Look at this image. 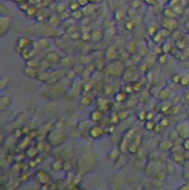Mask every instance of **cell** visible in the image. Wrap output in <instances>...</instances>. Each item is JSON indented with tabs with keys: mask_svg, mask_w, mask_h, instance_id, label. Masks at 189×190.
<instances>
[{
	"mask_svg": "<svg viewBox=\"0 0 189 190\" xmlns=\"http://www.w3.org/2000/svg\"><path fill=\"white\" fill-rule=\"evenodd\" d=\"M83 15H84V11L80 10V9H78V10H75V11H72V13L70 16H71L73 19L79 20V19H81L83 18Z\"/></svg>",
	"mask_w": 189,
	"mask_h": 190,
	"instance_id": "19",
	"label": "cell"
},
{
	"mask_svg": "<svg viewBox=\"0 0 189 190\" xmlns=\"http://www.w3.org/2000/svg\"><path fill=\"white\" fill-rule=\"evenodd\" d=\"M63 167H64V163L62 162V161H59V160L54 161L51 164V168L55 172H58L60 170H63Z\"/></svg>",
	"mask_w": 189,
	"mask_h": 190,
	"instance_id": "16",
	"label": "cell"
},
{
	"mask_svg": "<svg viewBox=\"0 0 189 190\" xmlns=\"http://www.w3.org/2000/svg\"><path fill=\"white\" fill-rule=\"evenodd\" d=\"M184 99H185L186 101H189V90L185 92V94L184 95Z\"/></svg>",
	"mask_w": 189,
	"mask_h": 190,
	"instance_id": "34",
	"label": "cell"
},
{
	"mask_svg": "<svg viewBox=\"0 0 189 190\" xmlns=\"http://www.w3.org/2000/svg\"><path fill=\"white\" fill-rule=\"evenodd\" d=\"M26 66H32V67H34V68H40V67L42 66V63H41L39 60H37V59H32V58H31V59L27 60Z\"/></svg>",
	"mask_w": 189,
	"mask_h": 190,
	"instance_id": "17",
	"label": "cell"
},
{
	"mask_svg": "<svg viewBox=\"0 0 189 190\" xmlns=\"http://www.w3.org/2000/svg\"><path fill=\"white\" fill-rule=\"evenodd\" d=\"M12 103L11 97L8 95H1L0 97V110L1 112H4Z\"/></svg>",
	"mask_w": 189,
	"mask_h": 190,
	"instance_id": "9",
	"label": "cell"
},
{
	"mask_svg": "<svg viewBox=\"0 0 189 190\" xmlns=\"http://www.w3.org/2000/svg\"><path fill=\"white\" fill-rule=\"evenodd\" d=\"M93 166H94V161H93V158L90 157V155L87 154L85 156H82L78 162L79 173L80 175L86 174L93 167Z\"/></svg>",
	"mask_w": 189,
	"mask_h": 190,
	"instance_id": "2",
	"label": "cell"
},
{
	"mask_svg": "<svg viewBox=\"0 0 189 190\" xmlns=\"http://www.w3.org/2000/svg\"><path fill=\"white\" fill-rule=\"evenodd\" d=\"M22 72L27 78H30V79H37L40 74L39 68H34V67L28 66H26V67L23 69Z\"/></svg>",
	"mask_w": 189,
	"mask_h": 190,
	"instance_id": "7",
	"label": "cell"
},
{
	"mask_svg": "<svg viewBox=\"0 0 189 190\" xmlns=\"http://www.w3.org/2000/svg\"><path fill=\"white\" fill-rule=\"evenodd\" d=\"M79 8H80V5L78 3V1L72 2V3H70V5H69V9L71 10V11L78 10V9H79Z\"/></svg>",
	"mask_w": 189,
	"mask_h": 190,
	"instance_id": "27",
	"label": "cell"
},
{
	"mask_svg": "<svg viewBox=\"0 0 189 190\" xmlns=\"http://www.w3.org/2000/svg\"><path fill=\"white\" fill-rule=\"evenodd\" d=\"M103 134H104V130L100 126H93L89 129V136L92 138H95V139L100 138L101 137H103Z\"/></svg>",
	"mask_w": 189,
	"mask_h": 190,
	"instance_id": "8",
	"label": "cell"
},
{
	"mask_svg": "<svg viewBox=\"0 0 189 190\" xmlns=\"http://www.w3.org/2000/svg\"><path fill=\"white\" fill-rule=\"evenodd\" d=\"M181 79H182V76H180L179 74H175V75H174L173 77H172V80L174 82V83H180V81H181Z\"/></svg>",
	"mask_w": 189,
	"mask_h": 190,
	"instance_id": "29",
	"label": "cell"
},
{
	"mask_svg": "<svg viewBox=\"0 0 189 190\" xmlns=\"http://www.w3.org/2000/svg\"><path fill=\"white\" fill-rule=\"evenodd\" d=\"M36 177H37L38 181L40 182V184L42 185H49L50 183L53 182V177L50 175V174L47 173L46 171H43V170L38 171L36 174Z\"/></svg>",
	"mask_w": 189,
	"mask_h": 190,
	"instance_id": "5",
	"label": "cell"
},
{
	"mask_svg": "<svg viewBox=\"0 0 189 190\" xmlns=\"http://www.w3.org/2000/svg\"><path fill=\"white\" fill-rule=\"evenodd\" d=\"M66 137H67L66 134L63 130L55 128L49 132V135L47 136V140H48V142L52 146L56 147L64 143V141L66 140Z\"/></svg>",
	"mask_w": 189,
	"mask_h": 190,
	"instance_id": "1",
	"label": "cell"
},
{
	"mask_svg": "<svg viewBox=\"0 0 189 190\" xmlns=\"http://www.w3.org/2000/svg\"><path fill=\"white\" fill-rule=\"evenodd\" d=\"M183 147L184 148L185 151H189V137H187V138H185V139L184 140Z\"/></svg>",
	"mask_w": 189,
	"mask_h": 190,
	"instance_id": "31",
	"label": "cell"
},
{
	"mask_svg": "<svg viewBox=\"0 0 189 190\" xmlns=\"http://www.w3.org/2000/svg\"><path fill=\"white\" fill-rule=\"evenodd\" d=\"M175 132L179 137L184 139L189 137V125L187 123H179L178 125H176Z\"/></svg>",
	"mask_w": 189,
	"mask_h": 190,
	"instance_id": "6",
	"label": "cell"
},
{
	"mask_svg": "<svg viewBox=\"0 0 189 190\" xmlns=\"http://www.w3.org/2000/svg\"><path fill=\"white\" fill-rule=\"evenodd\" d=\"M51 73L49 72H47V71H42V72H40L37 80H40L41 82H44V83H47L49 81L50 78H51Z\"/></svg>",
	"mask_w": 189,
	"mask_h": 190,
	"instance_id": "15",
	"label": "cell"
},
{
	"mask_svg": "<svg viewBox=\"0 0 189 190\" xmlns=\"http://www.w3.org/2000/svg\"><path fill=\"white\" fill-rule=\"evenodd\" d=\"M92 102V99L89 96V95H85L83 96L80 100H79V103L82 105V106H89Z\"/></svg>",
	"mask_w": 189,
	"mask_h": 190,
	"instance_id": "18",
	"label": "cell"
},
{
	"mask_svg": "<svg viewBox=\"0 0 189 190\" xmlns=\"http://www.w3.org/2000/svg\"><path fill=\"white\" fill-rule=\"evenodd\" d=\"M126 99H127V93H125V92H119V93H117V94L115 95V100H116L117 102L122 103V102H124Z\"/></svg>",
	"mask_w": 189,
	"mask_h": 190,
	"instance_id": "23",
	"label": "cell"
},
{
	"mask_svg": "<svg viewBox=\"0 0 189 190\" xmlns=\"http://www.w3.org/2000/svg\"><path fill=\"white\" fill-rule=\"evenodd\" d=\"M13 24V18L10 16L0 17V37H4L10 30Z\"/></svg>",
	"mask_w": 189,
	"mask_h": 190,
	"instance_id": "3",
	"label": "cell"
},
{
	"mask_svg": "<svg viewBox=\"0 0 189 190\" xmlns=\"http://www.w3.org/2000/svg\"><path fill=\"white\" fill-rule=\"evenodd\" d=\"M158 61L159 63L161 65V66H164V65H166L168 63V58H167V56L165 55V54H162L159 56L158 58Z\"/></svg>",
	"mask_w": 189,
	"mask_h": 190,
	"instance_id": "24",
	"label": "cell"
},
{
	"mask_svg": "<svg viewBox=\"0 0 189 190\" xmlns=\"http://www.w3.org/2000/svg\"><path fill=\"white\" fill-rule=\"evenodd\" d=\"M14 1H16V2H18V3H20V2L25 1V0H14Z\"/></svg>",
	"mask_w": 189,
	"mask_h": 190,
	"instance_id": "36",
	"label": "cell"
},
{
	"mask_svg": "<svg viewBox=\"0 0 189 190\" xmlns=\"http://www.w3.org/2000/svg\"><path fill=\"white\" fill-rule=\"evenodd\" d=\"M145 1H146L148 4H150V5H153V4L156 3V0H145Z\"/></svg>",
	"mask_w": 189,
	"mask_h": 190,
	"instance_id": "33",
	"label": "cell"
},
{
	"mask_svg": "<svg viewBox=\"0 0 189 190\" xmlns=\"http://www.w3.org/2000/svg\"><path fill=\"white\" fill-rule=\"evenodd\" d=\"M180 84L184 87H188L189 86V77L187 76H183L180 81Z\"/></svg>",
	"mask_w": 189,
	"mask_h": 190,
	"instance_id": "26",
	"label": "cell"
},
{
	"mask_svg": "<svg viewBox=\"0 0 189 190\" xmlns=\"http://www.w3.org/2000/svg\"><path fill=\"white\" fill-rule=\"evenodd\" d=\"M171 159H172V161L174 163L182 164L185 161L184 152H174V151H171Z\"/></svg>",
	"mask_w": 189,
	"mask_h": 190,
	"instance_id": "10",
	"label": "cell"
},
{
	"mask_svg": "<svg viewBox=\"0 0 189 190\" xmlns=\"http://www.w3.org/2000/svg\"><path fill=\"white\" fill-rule=\"evenodd\" d=\"M174 147L173 140H162L159 144V149L161 151H171Z\"/></svg>",
	"mask_w": 189,
	"mask_h": 190,
	"instance_id": "13",
	"label": "cell"
},
{
	"mask_svg": "<svg viewBox=\"0 0 189 190\" xmlns=\"http://www.w3.org/2000/svg\"><path fill=\"white\" fill-rule=\"evenodd\" d=\"M37 153H38V148H37V147H31V148H29V150L27 151V154H28V156H30L31 158H36Z\"/></svg>",
	"mask_w": 189,
	"mask_h": 190,
	"instance_id": "22",
	"label": "cell"
},
{
	"mask_svg": "<svg viewBox=\"0 0 189 190\" xmlns=\"http://www.w3.org/2000/svg\"><path fill=\"white\" fill-rule=\"evenodd\" d=\"M166 172L168 174H174V163H168L166 166Z\"/></svg>",
	"mask_w": 189,
	"mask_h": 190,
	"instance_id": "28",
	"label": "cell"
},
{
	"mask_svg": "<svg viewBox=\"0 0 189 190\" xmlns=\"http://www.w3.org/2000/svg\"><path fill=\"white\" fill-rule=\"evenodd\" d=\"M77 1L80 5V7H83V8H85L86 6H88L90 3L89 0H77Z\"/></svg>",
	"mask_w": 189,
	"mask_h": 190,
	"instance_id": "30",
	"label": "cell"
},
{
	"mask_svg": "<svg viewBox=\"0 0 189 190\" xmlns=\"http://www.w3.org/2000/svg\"><path fill=\"white\" fill-rule=\"evenodd\" d=\"M103 114L101 109L93 110L90 114V119L93 122H100L103 119Z\"/></svg>",
	"mask_w": 189,
	"mask_h": 190,
	"instance_id": "12",
	"label": "cell"
},
{
	"mask_svg": "<svg viewBox=\"0 0 189 190\" xmlns=\"http://www.w3.org/2000/svg\"><path fill=\"white\" fill-rule=\"evenodd\" d=\"M128 151L131 153V154H136L139 151V146L137 145L136 143H134V142L132 141L130 145H129V148H128Z\"/></svg>",
	"mask_w": 189,
	"mask_h": 190,
	"instance_id": "21",
	"label": "cell"
},
{
	"mask_svg": "<svg viewBox=\"0 0 189 190\" xmlns=\"http://www.w3.org/2000/svg\"><path fill=\"white\" fill-rule=\"evenodd\" d=\"M155 127H156V125L154 124L153 121H151V120H147V122H146V124H145V128H146L147 130H150V131L154 130Z\"/></svg>",
	"mask_w": 189,
	"mask_h": 190,
	"instance_id": "25",
	"label": "cell"
},
{
	"mask_svg": "<svg viewBox=\"0 0 189 190\" xmlns=\"http://www.w3.org/2000/svg\"><path fill=\"white\" fill-rule=\"evenodd\" d=\"M121 150L120 148H118V147H115L113 148L110 153L108 154V159L112 161H117L118 160L120 159V155H121Z\"/></svg>",
	"mask_w": 189,
	"mask_h": 190,
	"instance_id": "11",
	"label": "cell"
},
{
	"mask_svg": "<svg viewBox=\"0 0 189 190\" xmlns=\"http://www.w3.org/2000/svg\"><path fill=\"white\" fill-rule=\"evenodd\" d=\"M9 81H10V80L8 77H4L0 80V89H1V90H4L8 86Z\"/></svg>",
	"mask_w": 189,
	"mask_h": 190,
	"instance_id": "20",
	"label": "cell"
},
{
	"mask_svg": "<svg viewBox=\"0 0 189 190\" xmlns=\"http://www.w3.org/2000/svg\"><path fill=\"white\" fill-rule=\"evenodd\" d=\"M178 189H179V190H189V182L186 183V184H184V185H181Z\"/></svg>",
	"mask_w": 189,
	"mask_h": 190,
	"instance_id": "32",
	"label": "cell"
},
{
	"mask_svg": "<svg viewBox=\"0 0 189 190\" xmlns=\"http://www.w3.org/2000/svg\"><path fill=\"white\" fill-rule=\"evenodd\" d=\"M32 46V42L28 37H19L17 41L16 44V51L18 53H22L29 47Z\"/></svg>",
	"mask_w": 189,
	"mask_h": 190,
	"instance_id": "4",
	"label": "cell"
},
{
	"mask_svg": "<svg viewBox=\"0 0 189 190\" xmlns=\"http://www.w3.org/2000/svg\"><path fill=\"white\" fill-rule=\"evenodd\" d=\"M45 58H46V62H48V63H58L60 60H61V58H60V56L56 54V53H55V52H51V53H49L48 55H47L46 56H45Z\"/></svg>",
	"mask_w": 189,
	"mask_h": 190,
	"instance_id": "14",
	"label": "cell"
},
{
	"mask_svg": "<svg viewBox=\"0 0 189 190\" xmlns=\"http://www.w3.org/2000/svg\"><path fill=\"white\" fill-rule=\"evenodd\" d=\"M102 0H89L90 3H98V2H101Z\"/></svg>",
	"mask_w": 189,
	"mask_h": 190,
	"instance_id": "35",
	"label": "cell"
}]
</instances>
